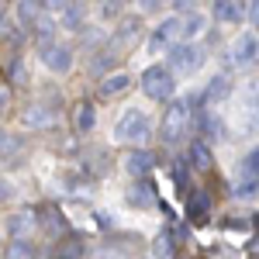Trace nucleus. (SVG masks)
I'll return each mask as SVG.
<instances>
[{"label": "nucleus", "instance_id": "obj_34", "mask_svg": "<svg viewBox=\"0 0 259 259\" xmlns=\"http://www.w3.org/2000/svg\"><path fill=\"white\" fill-rule=\"evenodd\" d=\"M139 7L152 14V11H162V7H166V0H139Z\"/></svg>", "mask_w": 259, "mask_h": 259}, {"label": "nucleus", "instance_id": "obj_33", "mask_svg": "<svg viewBox=\"0 0 259 259\" xmlns=\"http://www.w3.org/2000/svg\"><path fill=\"white\" fill-rule=\"evenodd\" d=\"M245 21H249L252 28H259V0H249V7H245Z\"/></svg>", "mask_w": 259, "mask_h": 259}, {"label": "nucleus", "instance_id": "obj_15", "mask_svg": "<svg viewBox=\"0 0 259 259\" xmlns=\"http://www.w3.org/2000/svg\"><path fill=\"white\" fill-rule=\"evenodd\" d=\"M41 14V0H21L18 7H14V28L18 31H24V35H31V24H35V18Z\"/></svg>", "mask_w": 259, "mask_h": 259}, {"label": "nucleus", "instance_id": "obj_38", "mask_svg": "<svg viewBox=\"0 0 259 259\" xmlns=\"http://www.w3.org/2000/svg\"><path fill=\"white\" fill-rule=\"evenodd\" d=\"M249 249H252V256H259V232H256V239L249 242Z\"/></svg>", "mask_w": 259, "mask_h": 259}, {"label": "nucleus", "instance_id": "obj_5", "mask_svg": "<svg viewBox=\"0 0 259 259\" xmlns=\"http://www.w3.org/2000/svg\"><path fill=\"white\" fill-rule=\"evenodd\" d=\"M228 59L235 62L239 69H252L259 62V28H245L239 31V38L232 41V49H228Z\"/></svg>", "mask_w": 259, "mask_h": 259}, {"label": "nucleus", "instance_id": "obj_17", "mask_svg": "<svg viewBox=\"0 0 259 259\" xmlns=\"http://www.w3.org/2000/svg\"><path fill=\"white\" fill-rule=\"evenodd\" d=\"M73 128H76V132H83V135L97 128V107H94L90 100H80V104L73 107Z\"/></svg>", "mask_w": 259, "mask_h": 259}, {"label": "nucleus", "instance_id": "obj_29", "mask_svg": "<svg viewBox=\"0 0 259 259\" xmlns=\"http://www.w3.org/2000/svg\"><path fill=\"white\" fill-rule=\"evenodd\" d=\"M156 256L173 259V239H169V232H159V235H156Z\"/></svg>", "mask_w": 259, "mask_h": 259}, {"label": "nucleus", "instance_id": "obj_20", "mask_svg": "<svg viewBox=\"0 0 259 259\" xmlns=\"http://www.w3.org/2000/svg\"><path fill=\"white\" fill-rule=\"evenodd\" d=\"M190 166L200 169V173H207L214 166V156H211V145L207 142H190Z\"/></svg>", "mask_w": 259, "mask_h": 259}, {"label": "nucleus", "instance_id": "obj_27", "mask_svg": "<svg viewBox=\"0 0 259 259\" xmlns=\"http://www.w3.org/2000/svg\"><path fill=\"white\" fill-rule=\"evenodd\" d=\"M232 194H235V197H256L259 194V177L252 173L249 180H239V183L232 187Z\"/></svg>", "mask_w": 259, "mask_h": 259}, {"label": "nucleus", "instance_id": "obj_30", "mask_svg": "<svg viewBox=\"0 0 259 259\" xmlns=\"http://www.w3.org/2000/svg\"><path fill=\"white\" fill-rule=\"evenodd\" d=\"M11 80L18 83V87H28V66H24V62H14V66H11Z\"/></svg>", "mask_w": 259, "mask_h": 259}, {"label": "nucleus", "instance_id": "obj_23", "mask_svg": "<svg viewBox=\"0 0 259 259\" xmlns=\"http://www.w3.org/2000/svg\"><path fill=\"white\" fill-rule=\"evenodd\" d=\"M187 211H190V218H194V221H200L207 211H211V194H207V190H194L190 200H187Z\"/></svg>", "mask_w": 259, "mask_h": 259}, {"label": "nucleus", "instance_id": "obj_4", "mask_svg": "<svg viewBox=\"0 0 259 259\" xmlns=\"http://www.w3.org/2000/svg\"><path fill=\"white\" fill-rule=\"evenodd\" d=\"M149 135H152V121L139 107H128L114 121V142H121V145H142V142H149Z\"/></svg>", "mask_w": 259, "mask_h": 259}, {"label": "nucleus", "instance_id": "obj_26", "mask_svg": "<svg viewBox=\"0 0 259 259\" xmlns=\"http://www.w3.org/2000/svg\"><path fill=\"white\" fill-rule=\"evenodd\" d=\"M83 256V242L73 235V239H62V245L56 249V259H80Z\"/></svg>", "mask_w": 259, "mask_h": 259}, {"label": "nucleus", "instance_id": "obj_3", "mask_svg": "<svg viewBox=\"0 0 259 259\" xmlns=\"http://www.w3.org/2000/svg\"><path fill=\"white\" fill-rule=\"evenodd\" d=\"M139 87L149 100H162V104H166L169 97H177V73H173L166 62H152V66L142 69Z\"/></svg>", "mask_w": 259, "mask_h": 259}, {"label": "nucleus", "instance_id": "obj_39", "mask_svg": "<svg viewBox=\"0 0 259 259\" xmlns=\"http://www.w3.org/2000/svg\"><path fill=\"white\" fill-rule=\"evenodd\" d=\"M256 259H259V256H256Z\"/></svg>", "mask_w": 259, "mask_h": 259}, {"label": "nucleus", "instance_id": "obj_6", "mask_svg": "<svg viewBox=\"0 0 259 259\" xmlns=\"http://www.w3.org/2000/svg\"><path fill=\"white\" fill-rule=\"evenodd\" d=\"M183 41V21L180 14H169V18H162L156 28H152V35H149V49L152 52H162V49H169V45H177Z\"/></svg>", "mask_w": 259, "mask_h": 259}, {"label": "nucleus", "instance_id": "obj_24", "mask_svg": "<svg viewBox=\"0 0 259 259\" xmlns=\"http://www.w3.org/2000/svg\"><path fill=\"white\" fill-rule=\"evenodd\" d=\"M114 62H118V52H114V49H104V56H94V59H90V73L100 76V73H107Z\"/></svg>", "mask_w": 259, "mask_h": 259}, {"label": "nucleus", "instance_id": "obj_2", "mask_svg": "<svg viewBox=\"0 0 259 259\" xmlns=\"http://www.w3.org/2000/svg\"><path fill=\"white\" fill-rule=\"evenodd\" d=\"M190 121H194V97H169L159 121V135L166 142H180Z\"/></svg>", "mask_w": 259, "mask_h": 259}, {"label": "nucleus", "instance_id": "obj_9", "mask_svg": "<svg viewBox=\"0 0 259 259\" xmlns=\"http://www.w3.org/2000/svg\"><path fill=\"white\" fill-rule=\"evenodd\" d=\"M132 90V73H124V69H111V73H104L97 83V94L100 100H114L121 94H128Z\"/></svg>", "mask_w": 259, "mask_h": 259}, {"label": "nucleus", "instance_id": "obj_10", "mask_svg": "<svg viewBox=\"0 0 259 259\" xmlns=\"http://www.w3.org/2000/svg\"><path fill=\"white\" fill-rule=\"evenodd\" d=\"M87 14H90V11H87V0H69L59 14H56V18H59V28H62V31L80 35L83 28H87Z\"/></svg>", "mask_w": 259, "mask_h": 259}, {"label": "nucleus", "instance_id": "obj_7", "mask_svg": "<svg viewBox=\"0 0 259 259\" xmlns=\"http://www.w3.org/2000/svg\"><path fill=\"white\" fill-rule=\"evenodd\" d=\"M41 62H45V69L49 73H59L66 76L69 69H73V45H62V41H49L45 49H38Z\"/></svg>", "mask_w": 259, "mask_h": 259}, {"label": "nucleus", "instance_id": "obj_13", "mask_svg": "<svg viewBox=\"0 0 259 259\" xmlns=\"http://www.w3.org/2000/svg\"><path fill=\"white\" fill-rule=\"evenodd\" d=\"M211 18L218 24H239L245 18V0H214L211 4Z\"/></svg>", "mask_w": 259, "mask_h": 259}, {"label": "nucleus", "instance_id": "obj_16", "mask_svg": "<svg viewBox=\"0 0 259 259\" xmlns=\"http://www.w3.org/2000/svg\"><path fill=\"white\" fill-rule=\"evenodd\" d=\"M124 200H128L132 207H142V211H145V207H152V204H156V187H152L145 177H139V183H132V187H128Z\"/></svg>", "mask_w": 259, "mask_h": 259}, {"label": "nucleus", "instance_id": "obj_18", "mask_svg": "<svg viewBox=\"0 0 259 259\" xmlns=\"http://www.w3.org/2000/svg\"><path fill=\"white\" fill-rule=\"evenodd\" d=\"M7 228H11V235L14 239H28L31 232H35V211H18V214H11V221H7Z\"/></svg>", "mask_w": 259, "mask_h": 259}, {"label": "nucleus", "instance_id": "obj_21", "mask_svg": "<svg viewBox=\"0 0 259 259\" xmlns=\"http://www.w3.org/2000/svg\"><path fill=\"white\" fill-rule=\"evenodd\" d=\"M239 111H245V114H259V80H249L239 90Z\"/></svg>", "mask_w": 259, "mask_h": 259}, {"label": "nucleus", "instance_id": "obj_11", "mask_svg": "<svg viewBox=\"0 0 259 259\" xmlns=\"http://www.w3.org/2000/svg\"><path fill=\"white\" fill-rule=\"evenodd\" d=\"M139 35H142V21H139V18H132V21L124 18V21L118 24V31L107 38V49H114V52L121 56L124 49H132V41L139 38Z\"/></svg>", "mask_w": 259, "mask_h": 259}, {"label": "nucleus", "instance_id": "obj_35", "mask_svg": "<svg viewBox=\"0 0 259 259\" xmlns=\"http://www.w3.org/2000/svg\"><path fill=\"white\" fill-rule=\"evenodd\" d=\"M7 107H11V90H7V87H0V118L7 114Z\"/></svg>", "mask_w": 259, "mask_h": 259}, {"label": "nucleus", "instance_id": "obj_25", "mask_svg": "<svg viewBox=\"0 0 259 259\" xmlns=\"http://www.w3.org/2000/svg\"><path fill=\"white\" fill-rule=\"evenodd\" d=\"M21 149H24V145H21L18 135H11V132H0V156H4V159H14Z\"/></svg>", "mask_w": 259, "mask_h": 259}, {"label": "nucleus", "instance_id": "obj_31", "mask_svg": "<svg viewBox=\"0 0 259 259\" xmlns=\"http://www.w3.org/2000/svg\"><path fill=\"white\" fill-rule=\"evenodd\" d=\"M90 259H128V256H124L121 249H114V245H104V249H97Z\"/></svg>", "mask_w": 259, "mask_h": 259}, {"label": "nucleus", "instance_id": "obj_28", "mask_svg": "<svg viewBox=\"0 0 259 259\" xmlns=\"http://www.w3.org/2000/svg\"><path fill=\"white\" fill-rule=\"evenodd\" d=\"M7 259H31V245L28 239H14L7 245Z\"/></svg>", "mask_w": 259, "mask_h": 259}, {"label": "nucleus", "instance_id": "obj_37", "mask_svg": "<svg viewBox=\"0 0 259 259\" xmlns=\"http://www.w3.org/2000/svg\"><path fill=\"white\" fill-rule=\"evenodd\" d=\"M7 197H11V183H4V180H0V204H4Z\"/></svg>", "mask_w": 259, "mask_h": 259}, {"label": "nucleus", "instance_id": "obj_1", "mask_svg": "<svg viewBox=\"0 0 259 259\" xmlns=\"http://www.w3.org/2000/svg\"><path fill=\"white\" fill-rule=\"evenodd\" d=\"M204 62H207V49H204V41H197V38H183V41H177V45L166 49V66H169L173 73L194 76V73L204 69Z\"/></svg>", "mask_w": 259, "mask_h": 259}, {"label": "nucleus", "instance_id": "obj_8", "mask_svg": "<svg viewBox=\"0 0 259 259\" xmlns=\"http://www.w3.org/2000/svg\"><path fill=\"white\" fill-rule=\"evenodd\" d=\"M232 90H235V80H232V73H214L207 87L200 90L197 104H207V107H214V104H225V100L232 97Z\"/></svg>", "mask_w": 259, "mask_h": 259}, {"label": "nucleus", "instance_id": "obj_22", "mask_svg": "<svg viewBox=\"0 0 259 259\" xmlns=\"http://www.w3.org/2000/svg\"><path fill=\"white\" fill-rule=\"evenodd\" d=\"M180 21H183V38H197L200 31L207 28V18H204L200 11H183Z\"/></svg>", "mask_w": 259, "mask_h": 259}, {"label": "nucleus", "instance_id": "obj_36", "mask_svg": "<svg viewBox=\"0 0 259 259\" xmlns=\"http://www.w3.org/2000/svg\"><path fill=\"white\" fill-rule=\"evenodd\" d=\"M11 28H14V21L7 18V11H4V4H0V35H7Z\"/></svg>", "mask_w": 259, "mask_h": 259}, {"label": "nucleus", "instance_id": "obj_12", "mask_svg": "<svg viewBox=\"0 0 259 259\" xmlns=\"http://www.w3.org/2000/svg\"><path fill=\"white\" fill-rule=\"evenodd\" d=\"M59 121V114H56V107H45V100H38V104H31L24 114H21V124L24 128H52Z\"/></svg>", "mask_w": 259, "mask_h": 259}, {"label": "nucleus", "instance_id": "obj_32", "mask_svg": "<svg viewBox=\"0 0 259 259\" xmlns=\"http://www.w3.org/2000/svg\"><path fill=\"white\" fill-rule=\"evenodd\" d=\"M66 4H69V0H41V11H45V14H52V18H56V14H59L62 7H66Z\"/></svg>", "mask_w": 259, "mask_h": 259}, {"label": "nucleus", "instance_id": "obj_19", "mask_svg": "<svg viewBox=\"0 0 259 259\" xmlns=\"http://www.w3.org/2000/svg\"><path fill=\"white\" fill-rule=\"evenodd\" d=\"M197 124H200V132H204V139H211V142H218L221 135H225V132H221L225 124H221V118L211 111V107H204V111L197 114Z\"/></svg>", "mask_w": 259, "mask_h": 259}, {"label": "nucleus", "instance_id": "obj_14", "mask_svg": "<svg viewBox=\"0 0 259 259\" xmlns=\"http://www.w3.org/2000/svg\"><path fill=\"white\" fill-rule=\"evenodd\" d=\"M124 169H128V177H149L156 169V152H149V149L128 152L124 156Z\"/></svg>", "mask_w": 259, "mask_h": 259}]
</instances>
